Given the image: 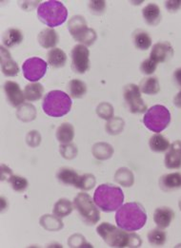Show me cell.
Instances as JSON below:
<instances>
[{"label":"cell","mask_w":181,"mask_h":248,"mask_svg":"<svg viewBox=\"0 0 181 248\" xmlns=\"http://www.w3.org/2000/svg\"><path fill=\"white\" fill-rule=\"evenodd\" d=\"M72 69L75 73L83 75L90 69V50L82 45H76L71 51Z\"/></svg>","instance_id":"cell-11"},{"label":"cell","mask_w":181,"mask_h":248,"mask_svg":"<svg viewBox=\"0 0 181 248\" xmlns=\"http://www.w3.org/2000/svg\"><path fill=\"white\" fill-rule=\"evenodd\" d=\"M37 41L42 48L52 50L57 45L59 41V37L54 29L46 28L38 33Z\"/></svg>","instance_id":"cell-16"},{"label":"cell","mask_w":181,"mask_h":248,"mask_svg":"<svg viewBox=\"0 0 181 248\" xmlns=\"http://www.w3.org/2000/svg\"><path fill=\"white\" fill-rule=\"evenodd\" d=\"M132 42L136 49L147 50L152 45V38L147 31L143 30H136L132 33Z\"/></svg>","instance_id":"cell-24"},{"label":"cell","mask_w":181,"mask_h":248,"mask_svg":"<svg viewBox=\"0 0 181 248\" xmlns=\"http://www.w3.org/2000/svg\"><path fill=\"white\" fill-rule=\"evenodd\" d=\"M67 90L70 97L79 99L87 93V85L79 79H73L69 82Z\"/></svg>","instance_id":"cell-27"},{"label":"cell","mask_w":181,"mask_h":248,"mask_svg":"<svg viewBox=\"0 0 181 248\" xmlns=\"http://www.w3.org/2000/svg\"><path fill=\"white\" fill-rule=\"evenodd\" d=\"M142 16L148 25H158L161 20L160 8L155 3H150L143 8Z\"/></svg>","instance_id":"cell-20"},{"label":"cell","mask_w":181,"mask_h":248,"mask_svg":"<svg viewBox=\"0 0 181 248\" xmlns=\"http://www.w3.org/2000/svg\"><path fill=\"white\" fill-rule=\"evenodd\" d=\"M74 206L82 221L88 225H95L100 220V212L94 199L85 192L78 193L74 200Z\"/></svg>","instance_id":"cell-6"},{"label":"cell","mask_w":181,"mask_h":248,"mask_svg":"<svg viewBox=\"0 0 181 248\" xmlns=\"http://www.w3.org/2000/svg\"><path fill=\"white\" fill-rule=\"evenodd\" d=\"M26 141L30 147L36 148L40 144L41 136L37 130H32L27 134Z\"/></svg>","instance_id":"cell-43"},{"label":"cell","mask_w":181,"mask_h":248,"mask_svg":"<svg viewBox=\"0 0 181 248\" xmlns=\"http://www.w3.org/2000/svg\"><path fill=\"white\" fill-rule=\"evenodd\" d=\"M47 62L52 68H62L67 62V55L61 49L53 48L47 53Z\"/></svg>","instance_id":"cell-23"},{"label":"cell","mask_w":181,"mask_h":248,"mask_svg":"<svg viewBox=\"0 0 181 248\" xmlns=\"http://www.w3.org/2000/svg\"><path fill=\"white\" fill-rule=\"evenodd\" d=\"M1 71L7 77H15L19 73L17 63L12 58L10 51L4 46L1 47Z\"/></svg>","instance_id":"cell-15"},{"label":"cell","mask_w":181,"mask_h":248,"mask_svg":"<svg viewBox=\"0 0 181 248\" xmlns=\"http://www.w3.org/2000/svg\"><path fill=\"white\" fill-rule=\"evenodd\" d=\"M157 64L155 63L153 59H151L150 57L145 59L141 65H140V72L143 75H151L155 74V70H156Z\"/></svg>","instance_id":"cell-42"},{"label":"cell","mask_w":181,"mask_h":248,"mask_svg":"<svg viewBox=\"0 0 181 248\" xmlns=\"http://www.w3.org/2000/svg\"><path fill=\"white\" fill-rule=\"evenodd\" d=\"M148 242L154 247H161L166 243L167 240V234L165 231L162 230V228H155L152 231H150L147 235Z\"/></svg>","instance_id":"cell-33"},{"label":"cell","mask_w":181,"mask_h":248,"mask_svg":"<svg viewBox=\"0 0 181 248\" xmlns=\"http://www.w3.org/2000/svg\"><path fill=\"white\" fill-rule=\"evenodd\" d=\"M174 79H175V82L176 84L181 88V68H179L175 71L174 73Z\"/></svg>","instance_id":"cell-46"},{"label":"cell","mask_w":181,"mask_h":248,"mask_svg":"<svg viewBox=\"0 0 181 248\" xmlns=\"http://www.w3.org/2000/svg\"><path fill=\"white\" fill-rule=\"evenodd\" d=\"M43 93H44V88L38 82L31 83L25 86L24 96H25V99L28 100L29 102H34L40 99Z\"/></svg>","instance_id":"cell-29"},{"label":"cell","mask_w":181,"mask_h":248,"mask_svg":"<svg viewBox=\"0 0 181 248\" xmlns=\"http://www.w3.org/2000/svg\"><path fill=\"white\" fill-rule=\"evenodd\" d=\"M69 247L70 248H93L91 244H88L85 240V237L80 234H75L69 239Z\"/></svg>","instance_id":"cell-40"},{"label":"cell","mask_w":181,"mask_h":248,"mask_svg":"<svg viewBox=\"0 0 181 248\" xmlns=\"http://www.w3.org/2000/svg\"><path fill=\"white\" fill-rule=\"evenodd\" d=\"M23 41V33L16 28L8 29L2 35V44L5 48H14Z\"/></svg>","instance_id":"cell-19"},{"label":"cell","mask_w":181,"mask_h":248,"mask_svg":"<svg viewBox=\"0 0 181 248\" xmlns=\"http://www.w3.org/2000/svg\"><path fill=\"white\" fill-rule=\"evenodd\" d=\"M94 201L103 212L116 211L124 202V193L119 186L102 184L98 186L94 193Z\"/></svg>","instance_id":"cell-3"},{"label":"cell","mask_w":181,"mask_h":248,"mask_svg":"<svg viewBox=\"0 0 181 248\" xmlns=\"http://www.w3.org/2000/svg\"><path fill=\"white\" fill-rule=\"evenodd\" d=\"M89 9L93 15L96 16H100L104 14L106 10V2L102 0H95V1H90L89 4Z\"/></svg>","instance_id":"cell-41"},{"label":"cell","mask_w":181,"mask_h":248,"mask_svg":"<svg viewBox=\"0 0 181 248\" xmlns=\"http://www.w3.org/2000/svg\"><path fill=\"white\" fill-rule=\"evenodd\" d=\"M139 90L141 93L147 95H155L159 93L160 86L159 81L156 77H146L139 84Z\"/></svg>","instance_id":"cell-26"},{"label":"cell","mask_w":181,"mask_h":248,"mask_svg":"<svg viewBox=\"0 0 181 248\" xmlns=\"http://www.w3.org/2000/svg\"><path fill=\"white\" fill-rule=\"evenodd\" d=\"M97 113L100 118L105 120H110L114 117V108L111 104L107 102H102L98 106Z\"/></svg>","instance_id":"cell-39"},{"label":"cell","mask_w":181,"mask_h":248,"mask_svg":"<svg viewBox=\"0 0 181 248\" xmlns=\"http://www.w3.org/2000/svg\"><path fill=\"white\" fill-rule=\"evenodd\" d=\"M48 64L42 58L31 57L22 65L23 75L28 81L36 83L46 75Z\"/></svg>","instance_id":"cell-10"},{"label":"cell","mask_w":181,"mask_h":248,"mask_svg":"<svg viewBox=\"0 0 181 248\" xmlns=\"http://www.w3.org/2000/svg\"><path fill=\"white\" fill-rule=\"evenodd\" d=\"M179 205H180V208H181V201H180V203H179Z\"/></svg>","instance_id":"cell-48"},{"label":"cell","mask_w":181,"mask_h":248,"mask_svg":"<svg viewBox=\"0 0 181 248\" xmlns=\"http://www.w3.org/2000/svg\"><path fill=\"white\" fill-rule=\"evenodd\" d=\"M59 152L63 158L67 160H72L78 155V147L72 143L61 144V146L59 147Z\"/></svg>","instance_id":"cell-38"},{"label":"cell","mask_w":181,"mask_h":248,"mask_svg":"<svg viewBox=\"0 0 181 248\" xmlns=\"http://www.w3.org/2000/svg\"><path fill=\"white\" fill-rule=\"evenodd\" d=\"M13 175H14L13 171H12V170L9 167H7L5 165H1V181L2 182L5 181V180L9 181V179Z\"/></svg>","instance_id":"cell-45"},{"label":"cell","mask_w":181,"mask_h":248,"mask_svg":"<svg viewBox=\"0 0 181 248\" xmlns=\"http://www.w3.org/2000/svg\"><path fill=\"white\" fill-rule=\"evenodd\" d=\"M174 48L169 42H157L153 46L150 58L153 59L156 64L163 63L170 60L174 56Z\"/></svg>","instance_id":"cell-13"},{"label":"cell","mask_w":181,"mask_h":248,"mask_svg":"<svg viewBox=\"0 0 181 248\" xmlns=\"http://www.w3.org/2000/svg\"><path fill=\"white\" fill-rule=\"evenodd\" d=\"M171 122L169 109L162 105H155L147 109L143 117L145 126L155 133L163 131Z\"/></svg>","instance_id":"cell-7"},{"label":"cell","mask_w":181,"mask_h":248,"mask_svg":"<svg viewBox=\"0 0 181 248\" xmlns=\"http://www.w3.org/2000/svg\"><path fill=\"white\" fill-rule=\"evenodd\" d=\"M8 182L11 187L16 192H23L29 186V182L27 181L26 178L19 175H13Z\"/></svg>","instance_id":"cell-36"},{"label":"cell","mask_w":181,"mask_h":248,"mask_svg":"<svg viewBox=\"0 0 181 248\" xmlns=\"http://www.w3.org/2000/svg\"><path fill=\"white\" fill-rule=\"evenodd\" d=\"M165 166L169 170H179L181 168V141L174 142L168 149L165 158Z\"/></svg>","instance_id":"cell-14"},{"label":"cell","mask_w":181,"mask_h":248,"mask_svg":"<svg viewBox=\"0 0 181 248\" xmlns=\"http://www.w3.org/2000/svg\"><path fill=\"white\" fill-rule=\"evenodd\" d=\"M115 179L116 183L125 187L132 186L134 182L133 174L127 168H121L117 170V171L115 174Z\"/></svg>","instance_id":"cell-32"},{"label":"cell","mask_w":181,"mask_h":248,"mask_svg":"<svg viewBox=\"0 0 181 248\" xmlns=\"http://www.w3.org/2000/svg\"><path fill=\"white\" fill-rule=\"evenodd\" d=\"M16 115H17L18 119H20L24 122L33 121L36 116L35 108L31 104H22L21 106H19Z\"/></svg>","instance_id":"cell-34"},{"label":"cell","mask_w":181,"mask_h":248,"mask_svg":"<svg viewBox=\"0 0 181 248\" xmlns=\"http://www.w3.org/2000/svg\"><path fill=\"white\" fill-rule=\"evenodd\" d=\"M124 100L128 106L130 112L143 113L147 111V106L141 97L139 87L134 84H128L123 89Z\"/></svg>","instance_id":"cell-9"},{"label":"cell","mask_w":181,"mask_h":248,"mask_svg":"<svg viewBox=\"0 0 181 248\" xmlns=\"http://www.w3.org/2000/svg\"><path fill=\"white\" fill-rule=\"evenodd\" d=\"M175 217V212L167 206L157 207L154 213V222L159 228H167L170 226Z\"/></svg>","instance_id":"cell-17"},{"label":"cell","mask_w":181,"mask_h":248,"mask_svg":"<svg viewBox=\"0 0 181 248\" xmlns=\"http://www.w3.org/2000/svg\"><path fill=\"white\" fill-rule=\"evenodd\" d=\"M92 152L95 158H97L98 160H107L113 156L114 149L110 144L98 143L94 145Z\"/></svg>","instance_id":"cell-31"},{"label":"cell","mask_w":181,"mask_h":248,"mask_svg":"<svg viewBox=\"0 0 181 248\" xmlns=\"http://www.w3.org/2000/svg\"><path fill=\"white\" fill-rule=\"evenodd\" d=\"M97 232L111 248H139L142 243L137 234L125 231L110 223H100Z\"/></svg>","instance_id":"cell-1"},{"label":"cell","mask_w":181,"mask_h":248,"mask_svg":"<svg viewBox=\"0 0 181 248\" xmlns=\"http://www.w3.org/2000/svg\"><path fill=\"white\" fill-rule=\"evenodd\" d=\"M72 99L69 94L62 91L49 92L42 102L43 111L54 118L62 117L70 112L72 108Z\"/></svg>","instance_id":"cell-5"},{"label":"cell","mask_w":181,"mask_h":248,"mask_svg":"<svg viewBox=\"0 0 181 248\" xmlns=\"http://www.w3.org/2000/svg\"><path fill=\"white\" fill-rule=\"evenodd\" d=\"M39 20L49 28L62 25L68 17V10L60 1L50 0L41 3L37 8Z\"/></svg>","instance_id":"cell-4"},{"label":"cell","mask_w":181,"mask_h":248,"mask_svg":"<svg viewBox=\"0 0 181 248\" xmlns=\"http://www.w3.org/2000/svg\"><path fill=\"white\" fill-rule=\"evenodd\" d=\"M149 146H150V149H152L153 151L160 153V152H165L166 150H168L171 144H170L169 140L166 137H164L162 134L155 133L150 138Z\"/></svg>","instance_id":"cell-30"},{"label":"cell","mask_w":181,"mask_h":248,"mask_svg":"<svg viewBox=\"0 0 181 248\" xmlns=\"http://www.w3.org/2000/svg\"><path fill=\"white\" fill-rule=\"evenodd\" d=\"M56 139L61 144L72 143L75 137V128L70 123H63L60 124L55 132Z\"/></svg>","instance_id":"cell-22"},{"label":"cell","mask_w":181,"mask_h":248,"mask_svg":"<svg viewBox=\"0 0 181 248\" xmlns=\"http://www.w3.org/2000/svg\"><path fill=\"white\" fill-rule=\"evenodd\" d=\"M147 222V213L139 202H127L122 204L115 213V223L121 229L134 232L141 229Z\"/></svg>","instance_id":"cell-2"},{"label":"cell","mask_w":181,"mask_h":248,"mask_svg":"<svg viewBox=\"0 0 181 248\" xmlns=\"http://www.w3.org/2000/svg\"><path fill=\"white\" fill-rule=\"evenodd\" d=\"M124 121L120 117H113L112 119L108 120L106 124V130L111 135H117L122 132L124 128Z\"/></svg>","instance_id":"cell-35"},{"label":"cell","mask_w":181,"mask_h":248,"mask_svg":"<svg viewBox=\"0 0 181 248\" xmlns=\"http://www.w3.org/2000/svg\"><path fill=\"white\" fill-rule=\"evenodd\" d=\"M80 176L75 170L70 168H62L56 172V179L65 186H78V181Z\"/></svg>","instance_id":"cell-21"},{"label":"cell","mask_w":181,"mask_h":248,"mask_svg":"<svg viewBox=\"0 0 181 248\" xmlns=\"http://www.w3.org/2000/svg\"><path fill=\"white\" fill-rule=\"evenodd\" d=\"M74 210V203L68 199L62 198L58 200L52 209V213L58 218H65L69 216Z\"/></svg>","instance_id":"cell-25"},{"label":"cell","mask_w":181,"mask_h":248,"mask_svg":"<svg viewBox=\"0 0 181 248\" xmlns=\"http://www.w3.org/2000/svg\"><path fill=\"white\" fill-rule=\"evenodd\" d=\"M68 30L76 41L86 47L92 46L97 41L96 31L87 27L85 18L81 16H75L69 20Z\"/></svg>","instance_id":"cell-8"},{"label":"cell","mask_w":181,"mask_h":248,"mask_svg":"<svg viewBox=\"0 0 181 248\" xmlns=\"http://www.w3.org/2000/svg\"><path fill=\"white\" fill-rule=\"evenodd\" d=\"M174 103H175V105L178 108H181V91L176 95V97L174 98Z\"/></svg>","instance_id":"cell-47"},{"label":"cell","mask_w":181,"mask_h":248,"mask_svg":"<svg viewBox=\"0 0 181 248\" xmlns=\"http://www.w3.org/2000/svg\"><path fill=\"white\" fill-rule=\"evenodd\" d=\"M3 90L8 102L11 106L16 108L24 104V92L20 89L19 85L14 81H7L3 85Z\"/></svg>","instance_id":"cell-12"},{"label":"cell","mask_w":181,"mask_h":248,"mask_svg":"<svg viewBox=\"0 0 181 248\" xmlns=\"http://www.w3.org/2000/svg\"><path fill=\"white\" fill-rule=\"evenodd\" d=\"M40 225L46 229L47 231H59L63 228V223L61 221V218H58L57 216L53 215H43L39 220Z\"/></svg>","instance_id":"cell-28"},{"label":"cell","mask_w":181,"mask_h":248,"mask_svg":"<svg viewBox=\"0 0 181 248\" xmlns=\"http://www.w3.org/2000/svg\"><path fill=\"white\" fill-rule=\"evenodd\" d=\"M159 186L162 190L166 192H170L181 187V173L165 174L159 180Z\"/></svg>","instance_id":"cell-18"},{"label":"cell","mask_w":181,"mask_h":248,"mask_svg":"<svg viewBox=\"0 0 181 248\" xmlns=\"http://www.w3.org/2000/svg\"><path fill=\"white\" fill-rule=\"evenodd\" d=\"M165 8L170 13H177L181 8V0H168V1H165Z\"/></svg>","instance_id":"cell-44"},{"label":"cell","mask_w":181,"mask_h":248,"mask_svg":"<svg viewBox=\"0 0 181 248\" xmlns=\"http://www.w3.org/2000/svg\"><path fill=\"white\" fill-rule=\"evenodd\" d=\"M96 183H97V180H96V177L93 174H83L79 178L77 187L79 189L85 190V191L90 190V189L95 187Z\"/></svg>","instance_id":"cell-37"}]
</instances>
